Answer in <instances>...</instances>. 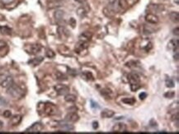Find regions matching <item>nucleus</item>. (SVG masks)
<instances>
[{"mask_svg":"<svg viewBox=\"0 0 179 134\" xmlns=\"http://www.w3.org/2000/svg\"><path fill=\"white\" fill-rule=\"evenodd\" d=\"M7 92L9 96H11L14 99H20L24 96L23 90L18 85L14 84V83L7 88Z\"/></svg>","mask_w":179,"mask_h":134,"instance_id":"nucleus-1","label":"nucleus"},{"mask_svg":"<svg viewBox=\"0 0 179 134\" xmlns=\"http://www.w3.org/2000/svg\"><path fill=\"white\" fill-rule=\"evenodd\" d=\"M55 91L56 92L59 96H63L68 94V92H69V86H67L66 85L64 84H57L54 86Z\"/></svg>","mask_w":179,"mask_h":134,"instance_id":"nucleus-2","label":"nucleus"},{"mask_svg":"<svg viewBox=\"0 0 179 134\" xmlns=\"http://www.w3.org/2000/svg\"><path fill=\"white\" fill-rule=\"evenodd\" d=\"M44 126L43 124L40 122H37V123H33L31 127H29L26 132L27 133H41L42 130H43Z\"/></svg>","mask_w":179,"mask_h":134,"instance_id":"nucleus-3","label":"nucleus"},{"mask_svg":"<svg viewBox=\"0 0 179 134\" xmlns=\"http://www.w3.org/2000/svg\"><path fill=\"white\" fill-rule=\"evenodd\" d=\"M44 111L45 112V113H47L48 115H54L57 112V109L56 107L53 104L51 103H46V104H44Z\"/></svg>","mask_w":179,"mask_h":134,"instance_id":"nucleus-4","label":"nucleus"},{"mask_svg":"<svg viewBox=\"0 0 179 134\" xmlns=\"http://www.w3.org/2000/svg\"><path fill=\"white\" fill-rule=\"evenodd\" d=\"M42 50V46L40 44H31L28 46V49L27 50V53L31 54H36L38 53H40Z\"/></svg>","mask_w":179,"mask_h":134,"instance_id":"nucleus-5","label":"nucleus"},{"mask_svg":"<svg viewBox=\"0 0 179 134\" xmlns=\"http://www.w3.org/2000/svg\"><path fill=\"white\" fill-rule=\"evenodd\" d=\"M128 81L130 85L140 84V78L136 72H130L128 75Z\"/></svg>","mask_w":179,"mask_h":134,"instance_id":"nucleus-6","label":"nucleus"},{"mask_svg":"<svg viewBox=\"0 0 179 134\" xmlns=\"http://www.w3.org/2000/svg\"><path fill=\"white\" fill-rule=\"evenodd\" d=\"M79 119V114L76 113V112H70V113H69L66 116H65V120L66 122H69V123H71L77 122Z\"/></svg>","mask_w":179,"mask_h":134,"instance_id":"nucleus-7","label":"nucleus"},{"mask_svg":"<svg viewBox=\"0 0 179 134\" xmlns=\"http://www.w3.org/2000/svg\"><path fill=\"white\" fill-rule=\"evenodd\" d=\"M13 84V78L11 76H7L5 78H3V80L0 82V86L3 88H6L7 89L9 86H11Z\"/></svg>","mask_w":179,"mask_h":134,"instance_id":"nucleus-8","label":"nucleus"},{"mask_svg":"<svg viewBox=\"0 0 179 134\" xmlns=\"http://www.w3.org/2000/svg\"><path fill=\"white\" fill-rule=\"evenodd\" d=\"M87 47H88V43L83 41V40H80V41L77 43V44L75 46V52H77L78 54H80L83 50H87Z\"/></svg>","mask_w":179,"mask_h":134,"instance_id":"nucleus-9","label":"nucleus"},{"mask_svg":"<svg viewBox=\"0 0 179 134\" xmlns=\"http://www.w3.org/2000/svg\"><path fill=\"white\" fill-rule=\"evenodd\" d=\"M112 130L114 133H123L126 130V125L123 123H118L112 127Z\"/></svg>","mask_w":179,"mask_h":134,"instance_id":"nucleus-10","label":"nucleus"},{"mask_svg":"<svg viewBox=\"0 0 179 134\" xmlns=\"http://www.w3.org/2000/svg\"><path fill=\"white\" fill-rule=\"evenodd\" d=\"M145 21L150 24H157L159 21V18L157 15L152 14V13H148L145 16Z\"/></svg>","mask_w":179,"mask_h":134,"instance_id":"nucleus-11","label":"nucleus"},{"mask_svg":"<svg viewBox=\"0 0 179 134\" xmlns=\"http://www.w3.org/2000/svg\"><path fill=\"white\" fill-rule=\"evenodd\" d=\"M22 120V116L20 114H16L11 117V119H10V123L12 126H17L18 124L21 123Z\"/></svg>","mask_w":179,"mask_h":134,"instance_id":"nucleus-12","label":"nucleus"},{"mask_svg":"<svg viewBox=\"0 0 179 134\" xmlns=\"http://www.w3.org/2000/svg\"><path fill=\"white\" fill-rule=\"evenodd\" d=\"M59 126L61 129L63 130H65V131H72L73 130V126L71 124V123H69V122H66V121H64V122H59Z\"/></svg>","mask_w":179,"mask_h":134,"instance_id":"nucleus-13","label":"nucleus"},{"mask_svg":"<svg viewBox=\"0 0 179 134\" xmlns=\"http://www.w3.org/2000/svg\"><path fill=\"white\" fill-rule=\"evenodd\" d=\"M92 37H93V34L91 32H88V31L83 32L81 35H79L80 40H83V41H85V42H88L89 40H91Z\"/></svg>","mask_w":179,"mask_h":134,"instance_id":"nucleus-14","label":"nucleus"},{"mask_svg":"<svg viewBox=\"0 0 179 134\" xmlns=\"http://www.w3.org/2000/svg\"><path fill=\"white\" fill-rule=\"evenodd\" d=\"M115 115V112L112 109H103L101 113V116L104 119H110V118H112Z\"/></svg>","mask_w":179,"mask_h":134,"instance_id":"nucleus-15","label":"nucleus"},{"mask_svg":"<svg viewBox=\"0 0 179 134\" xmlns=\"http://www.w3.org/2000/svg\"><path fill=\"white\" fill-rule=\"evenodd\" d=\"M168 48L170 50H178V45H179V41L178 39H173L172 40H170V42L168 43Z\"/></svg>","mask_w":179,"mask_h":134,"instance_id":"nucleus-16","label":"nucleus"},{"mask_svg":"<svg viewBox=\"0 0 179 134\" xmlns=\"http://www.w3.org/2000/svg\"><path fill=\"white\" fill-rule=\"evenodd\" d=\"M54 17L55 18V20L57 21H62L64 20V17H65V12L62 10H56Z\"/></svg>","mask_w":179,"mask_h":134,"instance_id":"nucleus-17","label":"nucleus"},{"mask_svg":"<svg viewBox=\"0 0 179 134\" xmlns=\"http://www.w3.org/2000/svg\"><path fill=\"white\" fill-rule=\"evenodd\" d=\"M43 60V57H37V58H32V59L29 60L28 64L32 65V66H37V65H39V64H41Z\"/></svg>","mask_w":179,"mask_h":134,"instance_id":"nucleus-18","label":"nucleus"},{"mask_svg":"<svg viewBox=\"0 0 179 134\" xmlns=\"http://www.w3.org/2000/svg\"><path fill=\"white\" fill-rule=\"evenodd\" d=\"M76 13H77V15L79 16L80 18H83V17H85L87 16V11L85 9V7H78V9H77Z\"/></svg>","mask_w":179,"mask_h":134,"instance_id":"nucleus-19","label":"nucleus"},{"mask_svg":"<svg viewBox=\"0 0 179 134\" xmlns=\"http://www.w3.org/2000/svg\"><path fill=\"white\" fill-rule=\"evenodd\" d=\"M12 29L10 27H8L7 26H1L0 27V32L3 34V35H10L12 34Z\"/></svg>","mask_w":179,"mask_h":134,"instance_id":"nucleus-20","label":"nucleus"},{"mask_svg":"<svg viewBox=\"0 0 179 134\" xmlns=\"http://www.w3.org/2000/svg\"><path fill=\"white\" fill-rule=\"evenodd\" d=\"M101 94H102L106 99H111L112 96V92H111V90L108 89V88L102 89V90L101 91Z\"/></svg>","mask_w":179,"mask_h":134,"instance_id":"nucleus-21","label":"nucleus"},{"mask_svg":"<svg viewBox=\"0 0 179 134\" xmlns=\"http://www.w3.org/2000/svg\"><path fill=\"white\" fill-rule=\"evenodd\" d=\"M82 78H84L87 81H93L94 78H93V75L92 74L91 72H87V71H85L82 73Z\"/></svg>","mask_w":179,"mask_h":134,"instance_id":"nucleus-22","label":"nucleus"},{"mask_svg":"<svg viewBox=\"0 0 179 134\" xmlns=\"http://www.w3.org/2000/svg\"><path fill=\"white\" fill-rule=\"evenodd\" d=\"M76 100H77L76 96H74V95H73V94H67V95H65V100L66 102L73 103V102H75Z\"/></svg>","mask_w":179,"mask_h":134,"instance_id":"nucleus-23","label":"nucleus"},{"mask_svg":"<svg viewBox=\"0 0 179 134\" xmlns=\"http://www.w3.org/2000/svg\"><path fill=\"white\" fill-rule=\"evenodd\" d=\"M118 6L122 10H126L128 7L129 4L127 0H118Z\"/></svg>","mask_w":179,"mask_h":134,"instance_id":"nucleus-24","label":"nucleus"},{"mask_svg":"<svg viewBox=\"0 0 179 134\" xmlns=\"http://www.w3.org/2000/svg\"><path fill=\"white\" fill-rule=\"evenodd\" d=\"M122 102L125 103L126 105H134L136 103V99L134 97H126V98H123L122 99Z\"/></svg>","mask_w":179,"mask_h":134,"instance_id":"nucleus-25","label":"nucleus"},{"mask_svg":"<svg viewBox=\"0 0 179 134\" xmlns=\"http://www.w3.org/2000/svg\"><path fill=\"white\" fill-rule=\"evenodd\" d=\"M169 17H170L171 21H173V22H176V23L178 22L179 14L178 12H172V13L169 14Z\"/></svg>","mask_w":179,"mask_h":134,"instance_id":"nucleus-26","label":"nucleus"},{"mask_svg":"<svg viewBox=\"0 0 179 134\" xmlns=\"http://www.w3.org/2000/svg\"><path fill=\"white\" fill-rule=\"evenodd\" d=\"M55 78L58 81H66L68 79L67 76L65 75L64 73H62L61 72H55Z\"/></svg>","mask_w":179,"mask_h":134,"instance_id":"nucleus-27","label":"nucleus"},{"mask_svg":"<svg viewBox=\"0 0 179 134\" xmlns=\"http://www.w3.org/2000/svg\"><path fill=\"white\" fill-rule=\"evenodd\" d=\"M45 56L47 57V58H53L55 56V54L52 50L47 49V50H45Z\"/></svg>","mask_w":179,"mask_h":134,"instance_id":"nucleus-28","label":"nucleus"},{"mask_svg":"<svg viewBox=\"0 0 179 134\" xmlns=\"http://www.w3.org/2000/svg\"><path fill=\"white\" fill-rule=\"evenodd\" d=\"M165 83H166V86L168 88H172L175 86V84H174V82L172 81L171 78H167L166 81H165Z\"/></svg>","mask_w":179,"mask_h":134,"instance_id":"nucleus-29","label":"nucleus"},{"mask_svg":"<svg viewBox=\"0 0 179 134\" xmlns=\"http://www.w3.org/2000/svg\"><path fill=\"white\" fill-rule=\"evenodd\" d=\"M60 4H61V3H60L59 2L54 0V1H51V2L49 3V7H50V8H53V7H60Z\"/></svg>","mask_w":179,"mask_h":134,"instance_id":"nucleus-30","label":"nucleus"},{"mask_svg":"<svg viewBox=\"0 0 179 134\" xmlns=\"http://www.w3.org/2000/svg\"><path fill=\"white\" fill-rule=\"evenodd\" d=\"M164 96L165 98H168V99H172V98H173L175 96V92H172V91L166 92V93H164Z\"/></svg>","mask_w":179,"mask_h":134,"instance_id":"nucleus-31","label":"nucleus"},{"mask_svg":"<svg viewBox=\"0 0 179 134\" xmlns=\"http://www.w3.org/2000/svg\"><path fill=\"white\" fill-rule=\"evenodd\" d=\"M137 64H140V63L138 61H130L128 63H126V65L129 68H136L138 65Z\"/></svg>","mask_w":179,"mask_h":134,"instance_id":"nucleus-32","label":"nucleus"},{"mask_svg":"<svg viewBox=\"0 0 179 134\" xmlns=\"http://www.w3.org/2000/svg\"><path fill=\"white\" fill-rule=\"evenodd\" d=\"M140 84H136V85H130V90L132 92H136L140 88Z\"/></svg>","mask_w":179,"mask_h":134,"instance_id":"nucleus-33","label":"nucleus"},{"mask_svg":"<svg viewBox=\"0 0 179 134\" xmlns=\"http://www.w3.org/2000/svg\"><path fill=\"white\" fill-rule=\"evenodd\" d=\"M152 47H153V46H152V43L148 42L146 44V45H144V47H143V49L145 50L146 52H149V51L152 49Z\"/></svg>","mask_w":179,"mask_h":134,"instance_id":"nucleus-34","label":"nucleus"},{"mask_svg":"<svg viewBox=\"0 0 179 134\" xmlns=\"http://www.w3.org/2000/svg\"><path fill=\"white\" fill-rule=\"evenodd\" d=\"M3 115L4 118H7V119L11 118V117H12V112H11L10 110H5V111L3 112Z\"/></svg>","mask_w":179,"mask_h":134,"instance_id":"nucleus-35","label":"nucleus"},{"mask_svg":"<svg viewBox=\"0 0 179 134\" xmlns=\"http://www.w3.org/2000/svg\"><path fill=\"white\" fill-rule=\"evenodd\" d=\"M7 43L5 42L4 40H0V51H2L3 50H4L6 47H7Z\"/></svg>","mask_w":179,"mask_h":134,"instance_id":"nucleus-36","label":"nucleus"},{"mask_svg":"<svg viewBox=\"0 0 179 134\" xmlns=\"http://www.w3.org/2000/svg\"><path fill=\"white\" fill-rule=\"evenodd\" d=\"M69 25L71 26L73 28H74L75 27H76V20L73 18V17H71L70 19H69Z\"/></svg>","mask_w":179,"mask_h":134,"instance_id":"nucleus-37","label":"nucleus"},{"mask_svg":"<svg viewBox=\"0 0 179 134\" xmlns=\"http://www.w3.org/2000/svg\"><path fill=\"white\" fill-rule=\"evenodd\" d=\"M15 0H0V2L4 4V5H8V4H11L12 3H13Z\"/></svg>","mask_w":179,"mask_h":134,"instance_id":"nucleus-38","label":"nucleus"},{"mask_svg":"<svg viewBox=\"0 0 179 134\" xmlns=\"http://www.w3.org/2000/svg\"><path fill=\"white\" fill-rule=\"evenodd\" d=\"M7 102L5 99H3V97H0V106H5L7 105Z\"/></svg>","mask_w":179,"mask_h":134,"instance_id":"nucleus-39","label":"nucleus"},{"mask_svg":"<svg viewBox=\"0 0 179 134\" xmlns=\"http://www.w3.org/2000/svg\"><path fill=\"white\" fill-rule=\"evenodd\" d=\"M145 98H147V93L142 92V93L140 94V99L141 100H144Z\"/></svg>","mask_w":179,"mask_h":134,"instance_id":"nucleus-40","label":"nucleus"},{"mask_svg":"<svg viewBox=\"0 0 179 134\" xmlns=\"http://www.w3.org/2000/svg\"><path fill=\"white\" fill-rule=\"evenodd\" d=\"M91 107L93 109H99V105H98V103H95L93 100H91Z\"/></svg>","mask_w":179,"mask_h":134,"instance_id":"nucleus-41","label":"nucleus"},{"mask_svg":"<svg viewBox=\"0 0 179 134\" xmlns=\"http://www.w3.org/2000/svg\"><path fill=\"white\" fill-rule=\"evenodd\" d=\"M93 127L94 128V129H97V128L98 127V122H97V121L93 122Z\"/></svg>","mask_w":179,"mask_h":134,"instance_id":"nucleus-42","label":"nucleus"},{"mask_svg":"<svg viewBox=\"0 0 179 134\" xmlns=\"http://www.w3.org/2000/svg\"><path fill=\"white\" fill-rule=\"evenodd\" d=\"M173 34L176 35L177 36H178L179 33H178V27H176V29L173 30Z\"/></svg>","mask_w":179,"mask_h":134,"instance_id":"nucleus-43","label":"nucleus"},{"mask_svg":"<svg viewBox=\"0 0 179 134\" xmlns=\"http://www.w3.org/2000/svg\"><path fill=\"white\" fill-rule=\"evenodd\" d=\"M75 2H77V3H84V2H86L87 0H74Z\"/></svg>","mask_w":179,"mask_h":134,"instance_id":"nucleus-44","label":"nucleus"},{"mask_svg":"<svg viewBox=\"0 0 179 134\" xmlns=\"http://www.w3.org/2000/svg\"><path fill=\"white\" fill-rule=\"evenodd\" d=\"M116 1H117V0H108V2H109L110 3H112H112H115Z\"/></svg>","mask_w":179,"mask_h":134,"instance_id":"nucleus-45","label":"nucleus"},{"mask_svg":"<svg viewBox=\"0 0 179 134\" xmlns=\"http://www.w3.org/2000/svg\"><path fill=\"white\" fill-rule=\"evenodd\" d=\"M3 127V123L2 121H0V130H2Z\"/></svg>","mask_w":179,"mask_h":134,"instance_id":"nucleus-46","label":"nucleus"}]
</instances>
